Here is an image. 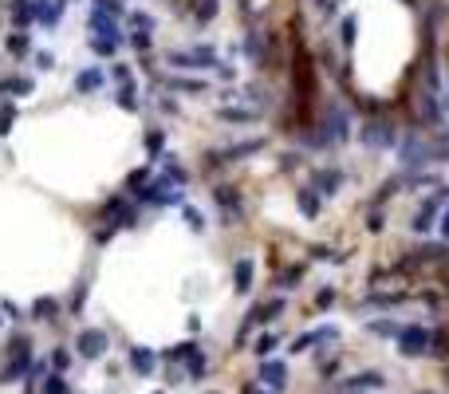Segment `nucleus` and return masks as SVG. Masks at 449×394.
Listing matches in <instances>:
<instances>
[{"label": "nucleus", "mask_w": 449, "mask_h": 394, "mask_svg": "<svg viewBox=\"0 0 449 394\" xmlns=\"http://www.w3.org/2000/svg\"><path fill=\"white\" fill-rule=\"evenodd\" d=\"M402 130H406V126H398V119H390V114H367V119L359 123V130H355V138L363 142L367 150H374V154H386V150L398 146Z\"/></svg>", "instance_id": "1"}, {"label": "nucleus", "mask_w": 449, "mask_h": 394, "mask_svg": "<svg viewBox=\"0 0 449 394\" xmlns=\"http://www.w3.org/2000/svg\"><path fill=\"white\" fill-rule=\"evenodd\" d=\"M209 201L217 205V217L221 225H244V193L241 186H233V182H213L209 186Z\"/></svg>", "instance_id": "2"}, {"label": "nucleus", "mask_w": 449, "mask_h": 394, "mask_svg": "<svg viewBox=\"0 0 449 394\" xmlns=\"http://www.w3.org/2000/svg\"><path fill=\"white\" fill-rule=\"evenodd\" d=\"M217 63H221V56H217L213 44H193L190 51H177V47L166 51V67L170 71H213Z\"/></svg>", "instance_id": "3"}, {"label": "nucleus", "mask_w": 449, "mask_h": 394, "mask_svg": "<svg viewBox=\"0 0 449 394\" xmlns=\"http://www.w3.org/2000/svg\"><path fill=\"white\" fill-rule=\"evenodd\" d=\"M32 371V339L28 335H12L8 339V362L0 371V382H16V378H28Z\"/></svg>", "instance_id": "4"}, {"label": "nucleus", "mask_w": 449, "mask_h": 394, "mask_svg": "<svg viewBox=\"0 0 449 394\" xmlns=\"http://www.w3.org/2000/svg\"><path fill=\"white\" fill-rule=\"evenodd\" d=\"M241 56L257 71H268L272 67V47H268V32L257 28V24H248V28L241 32Z\"/></svg>", "instance_id": "5"}, {"label": "nucleus", "mask_w": 449, "mask_h": 394, "mask_svg": "<svg viewBox=\"0 0 449 394\" xmlns=\"http://www.w3.org/2000/svg\"><path fill=\"white\" fill-rule=\"evenodd\" d=\"M307 182L320 189L323 201H327V197H339V193H343V186H347V170L335 166V162H323V166H311Z\"/></svg>", "instance_id": "6"}, {"label": "nucleus", "mask_w": 449, "mask_h": 394, "mask_svg": "<svg viewBox=\"0 0 449 394\" xmlns=\"http://www.w3.org/2000/svg\"><path fill=\"white\" fill-rule=\"evenodd\" d=\"M107 347H111V335L103 328H79V335H75V355L87 362H95L107 355Z\"/></svg>", "instance_id": "7"}, {"label": "nucleus", "mask_w": 449, "mask_h": 394, "mask_svg": "<svg viewBox=\"0 0 449 394\" xmlns=\"http://www.w3.org/2000/svg\"><path fill=\"white\" fill-rule=\"evenodd\" d=\"M394 343L406 359H418V355H426L430 351V328H422V323H402V331L394 335Z\"/></svg>", "instance_id": "8"}, {"label": "nucleus", "mask_w": 449, "mask_h": 394, "mask_svg": "<svg viewBox=\"0 0 449 394\" xmlns=\"http://www.w3.org/2000/svg\"><path fill=\"white\" fill-rule=\"evenodd\" d=\"M257 378H260V386H264L268 394H284L288 391V362L284 359H260Z\"/></svg>", "instance_id": "9"}, {"label": "nucleus", "mask_w": 449, "mask_h": 394, "mask_svg": "<svg viewBox=\"0 0 449 394\" xmlns=\"http://www.w3.org/2000/svg\"><path fill=\"white\" fill-rule=\"evenodd\" d=\"M87 36H107V40H127V32L123 24L114 20L111 12H103V8H91L87 12Z\"/></svg>", "instance_id": "10"}, {"label": "nucleus", "mask_w": 449, "mask_h": 394, "mask_svg": "<svg viewBox=\"0 0 449 394\" xmlns=\"http://www.w3.org/2000/svg\"><path fill=\"white\" fill-rule=\"evenodd\" d=\"M383 386H386V375H383V371H359V375L335 382L339 394H351V391H383Z\"/></svg>", "instance_id": "11"}, {"label": "nucleus", "mask_w": 449, "mask_h": 394, "mask_svg": "<svg viewBox=\"0 0 449 394\" xmlns=\"http://www.w3.org/2000/svg\"><path fill=\"white\" fill-rule=\"evenodd\" d=\"M296 209L304 213V221H320V213H323V193L311 182H304V186L296 189Z\"/></svg>", "instance_id": "12"}, {"label": "nucleus", "mask_w": 449, "mask_h": 394, "mask_svg": "<svg viewBox=\"0 0 449 394\" xmlns=\"http://www.w3.org/2000/svg\"><path fill=\"white\" fill-rule=\"evenodd\" d=\"M268 150V138L264 134H257V138H244V142H233V146H224L221 154L229 166H237V162H244V158H253V154H264Z\"/></svg>", "instance_id": "13"}, {"label": "nucleus", "mask_w": 449, "mask_h": 394, "mask_svg": "<svg viewBox=\"0 0 449 394\" xmlns=\"http://www.w3.org/2000/svg\"><path fill=\"white\" fill-rule=\"evenodd\" d=\"M331 339H339V331L331 328V323H323V328H316V331H304V335H296L292 339V355H304V351H311L316 343H331Z\"/></svg>", "instance_id": "14"}, {"label": "nucleus", "mask_w": 449, "mask_h": 394, "mask_svg": "<svg viewBox=\"0 0 449 394\" xmlns=\"http://www.w3.org/2000/svg\"><path fill=\"white\" fill-rule=\"evenodd\" d=\"M264 114H268L264 107H244V103H237V107H217V119H221V123H233V126L260 123Z\"/></svg>", "instance_id": "15"}, {"label": "nucleus", "mask_w": 449, "mask_h": 394, "mask_svg": "<svg viewBox=\"0 0 449 394\" xmlns=\"http://www.w3.org/2000/svg\"><path fill=\"white\" fill-rule=\"evenodd\" d=\"M138 79H130V83H114V107L118 110H127V114H138V110H142V99H138Z\"/></svg>", "instance_id": "16"}, {"label": "nucleus", "mask_w": 449, "mask_h": 394, "mask_svg": "<svg viewBox=\"0 0 449 394\" xmlns=\"http://www.w3.org/2000/svg\"><path fill=\"white\" fill-rule=\"evenodd\" d=\"M107 71L103 67H79L75 71V95H99L103 87H107Z\"/></svg>", "instance_id": "17"}, {"label": "nucleus", "mask_w": 449, "mask_h": 394, "mask_svg": "<svg viewBox=\"0 0 449 394\" xmlns=\"http://www.w3.org/2000/svg\"><path fill=\"white\" fill-rule=\"evenodd\" d=\"M67 12V0H36V24L40 28H60Z\"/></svg>", "instance_id": "18"}, {"label": "nucleus", "mask_w": 449, "mask_h": 394, "mask_svg": "<svg viewBox=\"0 0 449 394\" xmlns=\"http://www.w3.org/2000/svg\"><path fill=\"white\" fill-rule=\"evenodd\" d=\"M158 162H162V173H158V177H162V182H170L174 189H185V186L193 182V177H190V170L181 166V158H174V154H162Z\"/></svg>", "instance_id": "19"}, {"label": "nucleus", "mask_w": 449, "mask_h": 394, "mask_svg": "<svg viewBox=\"0 0 449 394\" xmlns=\"http://www.w3.org/2000/svg\"><path fill=\"white\" fill-rule=\"evenodd\" d=\"M8 20L12 32H28L36 24V0H8Z\"/></svg>", "instance_id": "20"}, {"label": "nucleus", "mask_w": 449, "mask_h": 394, "mask_svg": "<svg viewBox=\"0 0 449 394\" xmlns=\"http://www.w3.org/2000/svg\"><path fill=\"white\" fill-rule=\"evenodd\" d=\"M158 87H166V91H181V95H209L213 91L205 79H185V75H162Z\"/></svg>", "instance_id": "21"}, {"label": "nucleus", "mask_w": 449, "mask_h": 394, "mask_svg": "<svg viewBox=\"0 0 449 394\" xmlns=\"http://www.w3.org/2000/svg\"><path fill=\"white\" fill-rule=\"evenodd\" d=\"M253 280H257V260H253V256H241V260L233 264V288H237V296H248V292H253Z\"/></svg>", "instance_id": "22"}, {"label": "nucleus", "mask_w": 449, "mask_h": 394, "mask_svg": "<svg viewBox=\"0 0 449 394\" xmlns=\"http://www.w3.org/2000/svg\"><path fill=\"white\" fill-rule=\"evenodd\" d=\"M28 315H32V319H40V323H55V319L64 315V304H60L55 296H36L32 308H28Z\"/></svg>", "instance_id": "23"}, {"label": "nucleus", "mask_w": 449, "mask_h": 394, "mask_svg": "<svg viewBox=\"0 0 449 394\" xmlns=\"http://www.w3.org/2000/svg\"><path fill=\"white\" fill-rule=\"evenodd\" d=\"M355 44H359V12H343L339 16V47H343V56H351Z\"/></svg>", "instance_id": "24"}, {"label": "nucleus", "mask_w": 449, "mask_h": 394, "mask_svg": "<svg viewBox=\"0 0 449 394\" xmlns=\"http://www.w3.org/2000/svg\"><path fill=\"white\" fill-rule=\"evenodd\" d=\"M154 367H158V355H154L150 347H130V371L138 378H150Z\"/></svg>", "instance_id": "25"}, {"label": "nucleus", "mask_w": 449, "mask_h": 394, "mask_svg": "<svg viewBox=\"0 0 449 394\" xmlns=\"http://www.w3.org/2000/svg\"><path fill=\"white\" fill-rule=\"evenodd\" d=\"M190 16H193V24H197V28H209V24L221 16V0H193Z\"/></svg>", "instance_id": "26"}, {"label": "nucleus", "mask_w": 449, "mask_h": 394, "mask_svg": "<svg viewBox=\"0 0 449 394\" xmlns=\"http://www.w3.org/2000/svg\"><path fill=\"white\" fill-rule=\"evenodd\" d=\"M123 44H127V40H107V36H87V51H91V56H99V60H114V56L123 51Z\"/></svg>", "instance_id": "27"}, {"label": "nucleus", "mask_w": 449, "mask_h": 394, "mask_svg": "<svg viewBox=\"0 0 449 394\" xmlns=\"http://www.w3.org/2000/svg\"><path fill=\"white\" fill-rule=\"evenodd\" d=\"M197 351H201V347L193 343V339H181V343L166 347V351H162V359L170 362V367H181V362H190L193 355H197Z\"/></svg>", "instance_id": "28"}, {"label": "nucleus", "mask_w": 449, "mask_h": 394, "mask_svg": "<svg viewBox=\"0 0 449 394\" xmlns=\"http://www.w3.org/2000/svg\"><path fill=\"white\" fill-rule=\"evenodd\" d=\"M154 177V162H142V166H134V170L127 173V182H123V193H138V189H146V182Z\"/></svg>", "instance_id": "29"}, {"label": "nucleus", "mask_w": 449, "mask_h": 394, "mask_svg": "<svg viewBox=\"0 0 449 394\" xmlns=\"http://www.w3.org/2000/svg\"><path fill=\"white\" fill-rule=\"evenodd\" d=\"M4 47H8L12 60H28V56H32V36H28V32H8Z\"/></svg>", "instance_id": "30"}, {"label": "nucleus", "mask_w": 449, "mask_h": 394, "mask_svg": "<svg viewBox=\"0 0 449 394\" xmlns=\"http://www.w3.org/2000/svg\"><path fill=\"white\" fill-rule=\"evenodd\" d=\"M142 146H146V154H150V162H158V158L166 154V130H162V126H150L142 134Z\"/></svg>", "instance_id": "31"}, {"label": "nucleus", "mask_w": 449, "mask_h": 394, "mask_svg": "<svg viewBox=\"0 0 449 394\" xmlns=\"http://www.w3.org/2000/svg\"><path fill=\"white\" fill-rule=\"evenodd\" d=\"M304 272H307V264L304 260H296V264H288L280 276H276V288L280 292H292V288H300V280H304Z\"/></svg>", "instance_id": "32"}, {"label": "nucleus", "mask_w": 449, "mask_h": 394, "mask_svg": "<svg viewBox=\"0 0 449 394\" xmlns=\"http://www.w3.org/2000/svg\"><path fill=\"white\" fill-rule=\"evenodd\" d=\"M430 359H449V328H433L430 331V351H426Z\"/></svg>", "instance_id": "33"}, {"label": "nucleus", "mask_w": 449, "mask_h": 394, "mask_svg": "<svg viewBox=\"0 0 449 394\" xmlns=\"http://www.w3.org/2000/svg\"><path fill=\"white\" fill-rule=\"evenodd\" d=\"M87 296H91V276H83V280L75 284V292H71V304H67V315H75V319H79L83 308H87Z\"/></svg>", "instance_id": "34"}, {"label": "nucleus", "mask_w": 449, "mask_h": 394, "mask_svg": "<svg viewBox=\"0 0 449 394\" xmlns=\"http://www.w3.org/2000/svg\"><path fill=\"white\" fill-rule=\"evenodd\" d=\"M205 375H209V355L197 351V355L185 362V378H190V382H205Z\"/></svg>", "instance_id": "35"}, {"label": "nucleus", "mask_w": 449, "mask_h": 394, "mask_svg": "<svg viewBox=\"0 0 449 394\" xmlns=\"http://www.w3.org/2000/svg\"><path fill=\"white\" fill-rule=\"evenodd\" d=\"M367 331H370V335H383V339H394V335L402 331V323L394 319V315H386V319H370Z\"/></svg>", "instance_id": "36"}, {"label": "nucleus", "mask_w": 449, "mask_h": 394, "mask_svg": "<svg viewBox=\"0 0 449 394\" xmlns=\"http://www.w3.org/2000/svg\"><path fill=\"white\" fill-rule=\"evenodd\" d=\"M398 304H406V292H374V296H367V308H398Z\"/></svg>", "instance_id": "37"}, {"label": "nucleus", "mask_w": 449, "mask_h": 394, "mask_svg": "<svg viewBox=\"0 0 449 394\" xmlns=\"http://www.w3.org/2000/svg\"><path fill=\"white\" fill-rule=\"evenodd\" d=\"M224 166H229V162H224V154H221V150H205V154H201V173H205V177L221 173Z\"/></svg>", "instance_id": "38"}, {"label": "nucleus", "mask_w": 449, "mask_h": 394, "mask_svg": "<svg viewBox=\"0 0 449 394\" xmlns=\"http://www.w3.org/2000/svg\"><path fill=\"white\" fill-rule=\"evenodd\" d=\"M127 24H130V32H154V16L150 12H142V8H130V16H127Z\"/></svg>", "instance_id": "39"}, {"label": "nucleus", "mask_w": 449, "mask_h": 394, "mask_svg": "<svg viewBox=\"0 0 449 394\" xmlns=\"http://www.w3.org/2000/svg\"><path fill=\"white\" fill-rule=\"evenodd\" d=\"M181 221H185V225H190L193 233H205V213H201V209H197V205H181Z\"/></svg>", "instance_id": "40"}, {"label": "nucleus", "mask_w": 449, "mask_h": 394, "mask_svg": "<svg viewBox=\"0 0 449 394\" xmlns=\"http://www.w3.org/2000/svg\"><path fill=\"white\" fill-rule=\"evenodd\" d=\"M311 260H323V264H343L347 260V252H335V249H327V245H311Z\"/></svg>", "instance_id": "41"}, {"label": "nucleus", "mask_w": 449, "mask_h": 394, "mask_svg": "<svg viewBox=\"0 0 449 394\" xmlns=\"http://www.w3.org/2000/svg\"><path fill=\"white\" fill-rule=\"evenodd\" d=\"M91 8H103V12H111L114 20H127V16H130L127 0H91Z\"/></svg>", "instance_id": "42"}, {"label": "nucleus", "mask_w": 449, "mask_h": 394, "mask_svg": "<svg viewBox=\"0 0 449 394\" xmlns=\"http://www.w3.org/2000/svg\"><path fill=\"white\" fill-rule=\"evenodd\" d=\"M127 44L138 51V56H150V47H154V32H130Z\"/></svg>", "instance_id": "43"}, {"label": "nucleus", "mask_w": 449, "mask_h": 394, "mask_svg": "<svg viewBox=\"0 0 449 394\" xmlns=\"http://www.w3.org/2000/svg\"><path fill=\"white\" fill-rule=\"evenodd\" d=\"M276 347H280V335H276V331H264V335L257 339V347H253V351H257L260 359H272Z\"/></svg>", "instance_id": "44"}, {"label": "nucleus", "mask_w": 449, "mask_h": 394, "mask_svg": "<svg viewBox=\"0 0 449 394\" xmlns=\"http://www.w3.org/2000/svg\"><path fill=\"white\" fill-rule=\"evenodd\" d=\"M107 75H111V83H130V79H134V67L123 63V60H114L111 67H107Z\"/></svg>", "instance_id": "45"}, {"label": "nucleus", "mask_w": 449, "mask_h": 394, "mask_svg": "<svg viewBox=\"0 0 449 394\" xmlns=\"http://www.w3.org/2000/svg\"><path fill=\"white\" fill-rule=\"evenodd\" d=\"M32 91H36V79L32 75H12V95H16V99H28Z\"/></svg>", "instance_id": "46"}, {"label": "nucleus", "mask_w": 449, "mask_h": 394, "mask_svg": "<svg viewBox=\"0 0 449 394\" xmlns=\"http://www.w3.org/2000/svg\"><path fill=\"white\" fill-rule=\"evenodd\" d=\"M44 394H71V386H67V378L55 371V375L44 378Z\"/></svg>", "instance_id": "47"}, {"label": "nucleus", "mask_w": 449, "mask_h": 394, "mask_svg": "<svg viewBox=\"0 0 449 394\" xmlns=\"http://www.w3.org/2000/svg\"><path fill=\"white\" fill-rule=\"evenodd\" d=\"M363 229H367V233H383V229H386V213H383V209H367Z\"/></svg>", "instance_id": "48"}, {"label": "nucleus", "mask_w": 449, "mask_h": 394, "mask_svg": "<svg viewBox=\"0 0 449 394\" xmlns=\"http://www.w3.org/2000/svg\"><path fill=\"white\" fill-rule=\"evenodd\" d=\"M12 123H16V107H12V103H4V107H0V138H4V134H12Z\"/></svg>", "instance_id": "49"}, {"label": "nucleus", "mask_w": 449, "mask_h": 394, "mask_svg": "<svg viewBox=\"0 0 449 394\" xmlns=\"http://www.w3.org/2000/svg\"><path fill=\"white\" fill-rule=\"evenodd\" d=\"M276 166H280V170H284V173H292V170H296V166H304V154H300V150H284V154H280V162H276Z\"/></svg>", "instance_id": "50"}, {"label": "nucleus", "mask_w": 449, "mask_h": 394, "mask_svg": "<svg viewBox=\"0 0 449 394\" xmlns=\"http://www.w3.org/2000/svg\"><path fill=\"white\" fill-rule=\"evenodd\" d=\"M311 4L320 8V16H323V20H335V12L343 8V0H311Z\"/></svg>", "instance_id": "51"}, {"label": "nucleus", "mask_w": 449, "mask_h": 394, "mask_svg": "<svg viewBox=\"0 0 449 394\" xmlns=\"http://www.w3.org/2000/svg\"><path fill=\"white\" fill-rule=\"evenodd\" d=\"M154 103H158V110H162V114H181V103H177V99H170L166 91H162L158 99H154Z\"/></svg>", "instance_id": "52"}, {"label": "nucleus", "mask_w": 449, "mask_h": 394, "mask_svg": "<svg viewBox=\"0 0 449 394\" xmlns=\"http://www.w3.org/2000/svg\"><path fill=\"white\" fill-rule=\"evenodd\" d=\"M32 60H36V71H51L55 67V51H32Z\"/></svg>", "instance_id": "53"}, {"label": "nucleus", "mask_w": 449, "mask_h": 394, "mask_svg": "<svg viewBox=\"0 0 449 394\" xmlns=\"http://www.w3.org/2000/svg\"><path fill=\"white\" fill-rule=\"evenodd\" d=\"M213 75L221 79V83H233V79H237V67H233V63H229V60H221V63H217V67H213Z\"/></svg>", "instance_id": "54"}, {"label": "nucleus", "mask_w": 449, "mask_h": 394, "mask_svg": "<svg viewBox=\"0 0 449 394\" xmlns=\"http://www.w3.org/2000/svg\"><path fill=\"white\" fill-rule=\"evenodd\" d=\"M51 367H55V371L64 375L67 367H71V351H64V347H60V351H51Z\"/></svg>", "instance_id": "55"}, {"label": "nucleus", "mask_w": 449, "mask_h": 394, "mask_svg": "<svg viewBox=\"0 0 449 394\" xmlns=\"http://www.w3.org/2000/svg\"><path fill=\"white\" fill-rule=\"evenodd\" d=\"M331 304H335V288H320V292H316V308H331Z\"/></svg>", "instance_id": "56"}, {"label": "nucleus", "mask_w": 449, "mask_h": 394, "mask_svg": "<svg viewBox=\"0 0 449 394\" xmlns=\"http://www.w3.org/2000/svg\"><path fill=\"white\" fill-rule=\"evenodd\" d=\"M0 312H8V319H24V315H20V308L12 304V299H0Z\"/></svg>", "instance_id": "57"}, {"label": "nucleus", "mask_w": 449, "mask_h": 394, "mask_svg": "<svg viewBox=\"0 0 449 394\" xmlns=\"http://www.w3.org/2000/svg\"><path fill=\"white\" fill-rule=\"evenodd\" d=\"M437 233H441V241H449V205L441 209V221H437Z\"/></svg>", "instance_id": "58"}, {"label": "nucleus", "mask_w": 449, "mask_h": 394, "mask_svg": "<svg viewBox=\"0 0 449 394\" xmlns=\"http://www.w3.org/2000/svg\"><path fill=\"white\" fill-rule=\"evenodd\" d=\"M241 394H268V391H264V386H257V382H244Z\"/></svg>", "instance_id": "59"}, {"label": "nucleus", "mask_w": 449, "mask_h": 394, "mask_svg": "<svg viewBox=\"0 0 449 394\" xmlns=\"http://www.w3.org/2000/svg\"><path fill=\"white\" fill-rule=\"evenodd\" d=\"M402 4H406L410 12H422V0H402Z\"/></svg>", "instance_id": "60"}, {"label": "nucleus", "mask_w": 449, "mask_h": 394, "mask_svg": "<svg viewBox=\"0 0 449 394\" xmlns=\"http://www.w3.org/2000/svg\"><path fill=\"white\" fill-rule=\"evenodd\" d=\"M154 394H166V391H154Z\"/></svg>", "instance_id": "61"}, {"label": "nucleus", "mask_w": 449, "mask_h": 394, "mask_svg": "<svg viewBox=\"0 0 449 394\" xmlns=\"http://www.w3.org/2000/svg\"><path fill=\"white\" fill-rule=\"evenodd\" d=\"M0 323H4V315H0Z\"/></svg>", "instance_id": "62"}, {"label": "nucleus", "mask_w": 449, "mask_h": 394, "mask_svg": "<svg viewBox=\"0 0 449 394\" xmlns=\"http://www.w3.org/2000/svg\"><path fill=\"white\" fill-rule=\"evenodd\" d=\"M446 138H449V130H446Z\"/></svg>", "instance_id": "63"}, {"label": "nucleus", "mask_w": 449, "mask_h": 394, "mask_svg": "<svg viewBox=\"0 0 449 394\" xmlns=\"http://www.w3.org/2000/svg\"><path fill=\"white\" fill-rule=\"evenodd\" d=\"M67 4H71V0H67Z\"/></svg>", "instance_id": "64"}]
</instances>
